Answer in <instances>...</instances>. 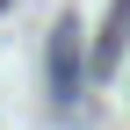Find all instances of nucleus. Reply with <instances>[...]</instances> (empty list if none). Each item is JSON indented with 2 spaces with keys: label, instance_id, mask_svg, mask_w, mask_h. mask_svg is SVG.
Here are the masks:
<instances>
[{
  "label": "nucleus",
  "instance_id": "f03ea898",
  "mask_svg": "<svg viewBox=\"0 0 130 130\" xmlns=\"http://www.w3.org/2000/svg\"><path fill=\"white\" fill-rule=\"evenodd\" d=\"M123 43H130V0H116V7H108L101 36H94V79H108V72L123 65Z\"/></svg>",
  "mask_w": 130,
  "mask_h": 130
},
{
  "label": "nucleus",
  "instance_id": "7ed1b4c3",
  "mask_svg": "<svg viewBox=\"0 0 130 130\" xmlns=\"http://www.w3.org/2000/svg\"><path fill=\"white\" fill-rule=\"evenodd\" d=\"M0 7H14V0H0Z\"/></svg>",
  "mask_w": 130,
  "mask_h": 130
},
{
  "label": "nucleus",
  "instance_id": "f257e3e1",
  "mask_svg": "<svg viewBox=\"0 0 130 130\" xmlns=\"http://www.w3.org/2000/svg\"><path fill=\"white\" fill-rule=\"evenodd\" d=\"M79 36H87L79 14H58V22H51V101L58 108H72L79 87H87V72H94V65L79 58Z\"/></svg>",
  "mask_w": 130,
  "mask_h": 130
}]
</instances>
